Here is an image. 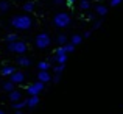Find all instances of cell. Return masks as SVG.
Returning <instances> with one entry per match:
<instances>
[{"label":"cell","mask_w":123,"mask_h":114,"mask_svg":"<svg viewBox=\"0 0 123 114\" xmlns=\"http://www.w3.org/2000/svg\"><path fill=\"white\" fill-rule=\"evenodd\" d=\"M67 52H66V48H64V45H59V47L55 50V56L51 58V61H56L58 64H66V61H67Z\"/></svg>","instance_id":"cell-6"},{"label":"cell","mask_w":123,"mask_h":114,"mask_svg":"<svg viewBox=\"0 0 123 114\" xmlns=\"http://www.w3.org/2000/svg\"><path fill=\"white\" fill-rule=\"evenodd\" d=\"M80 8L81 9H89L90 8V0H81V2H80Z\"/></svg>","instance_id":"cell-22"},{"label":"cell","mask_w":123,"mask_h":114,"mask_svg":"<svg viewBox=\"0 0 123 114\" xmlns=\"http://www.w3.org/2000/svg\"><path fill=\"white\" fill-rule=\"evenodd\" d=\"M51 81H53L55 84H58V83L61 81V74H55V77L51 78Z\"/></svg>","instance_id":"cell-25"},{"label":"cell","mask_w":123,"mask_h":114,"mask_svg":"<svg viewBox=\"0 0 123 114\" xmlns=\"http://www.w3.org/2000/svg\"><path fill=\"white\" fill-rule=\"evenodd\" d=\"M67 42H69V39H67L66 34H59V36H58V44L59 45H66Z\"/></svg>","instance_id":"cell-20"},{"label":"cell","mask_w":123,"mask_h":114,"mask_svg":"<svg viewBox=\"0 0 123 114\" xmlns=\"http://www.w3.org/2000/svg\"><path fill=\"white\" fill-rule=\"evenodd\" d=\"M16 72V69H14V66H3L2 67V77H11L12 74Z\"/></svg>","instance_id":"cell-12"},{"label":"cell","mask_w":123,"mask_h":114,"mask_svg":"<svg viewBox=\"0 0 123 114\" xmlns=\"http://www.w3.org/2000/svg\"><path fill=\"white\" fill-rule=\"evenodd\" d=\"M55 3H56V5H62L64 0H55Z\"/></svg>","instance_id":"cell-30"},{"label":"cell","mask_w":123,"mask_h":114,"mask_svg":"<svg viewBox=\"0 0 123 114\" xmlns=\"http://www.w3.org/2000/svg\"><path fill=\"white\" fill-rule=\"evenodd\" d=\"M90 2H100V0H90Z\"/></svg>","instance_id":"cell-34"},{"label":"cell","mask_w":123,"mask_h":114,"mask_svg":"<svg viewBox=\"0 0 123 114\" xmlns=\"http://www.w3.org/2000/svg\"><path fill=\"white\" fill-rule=\"evenodd\" d=\"M14 114H24V113H22V111H20V109H17V111H16Z\"/></svg>","instance_id":"cell-32"},{"label":"cell","mask_w":123,"mask_h":114,"mask_svg":"<svg viewBox=\"0 0 123 114\" xmlns=\"http://www.w3.org/2000/svg\"><path fill=\"white\" fill-rule=\"evenodd\" d=\"M37 80L42 81V83H48V81H51V75L48 70H39L37 72Z\"/></svg>","instance_id":"cell-9"},{"label":"cell","mask_w":123,"mask_h":114,"mask_svg":"<svg viewBox=\"0 0 123 114\" xmlns=\"http://www.w3.org/2000/svg\"><path fill=\"white\" fill-rule=\"evenodd\" d=\"M0 114H5V111H3V109H2V108H0Z\"/></svg>","instance_id":"cell-33"},{"label":"cell","mask_w":123,"mask_h":114,"mask_svg":"<svg viewBox=\"0 0 123 114\" xmlns=\"http://www.w3.org/2000/svg\"><path fill=\"white\" fill-rule=\"evenodd\" d=\"M11 25L16 30H30L33 27V19L30 14H17L11 19Z\"/></svg>","instance_id":"cell-1"},{"label":"cell","mask_w":123,"mask_h":114,"mask_svg":"<svg viewBox=\"0 0 123 114\" xmlns=\"http://www.w3.org/2000/svg\"><path fill=\"white\" fill-rule=\"evenodd\" d=\"M37 69H39V70H48V69H51L50 61H39V63H37Z\"/></svg>","instance_id":"cell-16"},{"label":"cell","mask_w":123,"mask_h":114,"mask_svg":"<svg viewBox=\"0 0 123 114\" xmlns=\"http://www.w3.org/2000/svg\"><path fill=\"white\" fill-rule=\"evenodd\" d=\"M122 3V0H111V6H118Z\"/></svg>","instance_id":"cell-27"},{"label":"cell","mask_w":123,"mask_h":114,"mask_svg":"<svg viewBox=\"0 0 123 114\" xmlns=\"http://www.w3.org/2000/svg\"><path fill=\"white\" fill-rule=\"evenodd\" d=\"M92 36V31H86V33L83 34V38H90Z\"/></svg>","instance_id":"cell-28"},{"label":"cell","mask_w":123,"mask_h":114,"mask_svg":"<svg viewBox=\"0 0 123 114\" xmlns=\"http://www.w3.org/2000/svg\"><path fill=\"white\" fill-rule=\"evenodd\" d=\"M81 41H83L81 34H73V36L70 38V42H72L73 45H80V44H81Z\"/></svg>","instance_id":"cell-17"},{"label":"cell","mask_w":123,"mask_h":114,"mask_svg":"<svg viewBox=\"0 0 123 114\" xmlns=\"http://www.w3.org/2000/svg\"><path fill=\"white\" fill-rule=\"evenodd\" d=\"M70 22H72V17H70V14H67V13H58L53 17V24H55V27H58V28L69 27Z\"/></svg>","instance_id":"cell-2"},{"label":"cell","mask_w":123,"mask_h":114,"mask_svg":"<svg viewBox=\"0 0 123 114\" xmlns=\"http://www.w3.org/2000/svg\"><path fill=\"white\" fill-rule=\"evenodd\" d=\"M8 97H9V100H11L12 103L20 102V100H22V92H20V91H17V89H12L11 92H8Z\"/></svg>","instance_id":"cell-10"},{"label":"cell","mask_w":123,"mask_h":114,"mask_svg":"<svg viewBox=\"0 0 123 114\" xmlns=\"http://www.w3.org/2000/svg\"><path fill=\"white\" fill-rule=\"evenodd\" d=\"M101 25H103V20H101V19H100V20H97L95 24H93V28H100V27H101Z\"/></svg>","instance_id":"cell-26"},{"label":"cell","mask_w":123,"mask_h":114,"mask_svg":"<svg viewBox=\"0 0 123 114\" xmlns=\"http://www.w3.org/2000/svg\"><path fill=\"white\" fill-rule=\"evenodd\" d=\"M75 2H76V0H67V3H69V5H73Z\"/></svg>","instance_id":"cell-31"},{"label":"cell","mask_w":123,"mask_h":114,"mask_svg":"<svg viewBox=\"0 0 123 114\" xmlns=\"http://www.w3.org/2000/svg\"><path fill=\"white\" fill-rule=\"evenodd\" d=\"M28 45L25 41H14V42H8V50L11 52V53H16V55H25V52H27Z\"/></svg>","instance_id":"cell-4"},{"label":"cell","mask_w":123,"mask_h":114,"mask_svg":"<svg viewBox=\"0 0 123 114\" xmlns=\"http://www.w3.org/2000/svg\"><path fill=\"white\" fill-rule=\"evenodd\" d=\"M87 19H89V20H93V19H95V16H93V14H87Z\"/></svg>","instance_id":"cell-29"},{"label":"cell","mask_w":123,"mask_h":114,"mask_svg":"<svg viewBox=\"0 0 123 114\" xmlns=\"http://www.w3.org/2000/svg\"><path fill=\"white\" fill-rule=\"evenodd\" d=\"M25 106H27V100H20V102L12 103V108L14 109H22V108H25Z\"/></svg>","instance_id":"cell-18"},{"label":"cell","mask_w":123,"mask_h":114,"mask_svg":"<svg viewBox=\"0 0 123 114\" xmlns=\"http://www.w3.org/2000/svg\"><path fill=\"white\" fill-rule=\"evenodd\" d=\"M44 87H45V83L37 80V81H34V83L27 86V94L28 95H39L42 91H44Z\"/></svg>","instance_id":"cell-5"},{"label":"cell","mask_w":123,"mask_h":114,"mask_svg":"<svg viewBox=\"0 0 123 114\" xmlns=\"http://www.w3.org/2000/svg\"><path fill=\"white\" fill-rule=\"evenodd\" d=\"M22 8H24V11L27 13V14H30V13L34 11V2H31V0H27V2L22 5Z\"/></svg>","instance_id":"cell-13"},{"label":"cell","mask_w":123,"mask_h":114,"mask_svg":"<svg viewBox=\"0 0 123 114\" xmlns=\"http://www.w3.org/2000/svg\"><path fill=\"white\" fill-rule=\"evenodd\" d=\"M3 89H5L6 92H11V91L14 89V83H12L11 80H9V81H6V83L3 84Z\"/></svg>","instance_id":"cell-19"},{"label":"cell","mask_w":123,"mask_h":114,"mask_svg":"<svg viewBox=\"0 0 123 114\" xmlns=\"http://www.w3.org/2000/svg\"><path fill=\"white\" fill-rule=\"evenodd\" d=\"M6 42H14V41H17V34L16 33H9V34H6Z\"/></svg>","instance_id":"cell-23"},{"label":"cell","mask_w":123,"mask_h":114,"mask_svg":"<svg viewBox=\"0 0 123 114\" xmlns=\"http://www.w3.org/2000/svg\"><path fill=\"white\" fill-rule=\"evenodd\" d=\"M11 8V3L8 0H0V13H6Z\"/></svg>","instance_id":"cell-15"},{"label":"cell","mask_w":123,"mask_h":114,"mask_svg":"<svg viewBox=\"0 0 123 114\" xmlns=\"http://www.w3.org/2000/svg\"><path fill=\"white\" fill-rule=\"evenodd\" d=\"M25 100H27V106L28 108H36V106L39 105V102H41L39 95H28Z\"/></svg>","instance_id":"cell-8"},{"label":"cell","mask_w":123,"mask_h":114,"mask_svg":"<svg viewBox=\"0 0 123 114\" xmlns=\"http://www.w3.org/2000/svg\"><path fill=\"white\" fill-rule=\"evenodd\" d=\"M95 11H97V14L98 16H106L108 14V6H105V5H101V3H100V5H97L95 6Z\"/></svg>","instance_id":"cell-14"},{"label":"cell","mask_w":123,"mask_h":114,"mask_svg":"<svg viewBox=\"0 0 123 114\" xmlns=\"http://www.w3.org/2000/svg\"><path fill=\"white\" fill-rule=\"evenodd\" d=\"M9 80H11L14 84H22L25 81V74L22 72V70H16V72L9 77Z\"/></svg>","instance_id":"cell-7"},{"label":"cell","mask_w":123,"mask_h":114,"mask_svg":"<svg viewBox=\"0 0 123 114\" xmlns=\"http://www.w3.org/2000/svg\"><path fill=\"white\" fill-rule=\"evenodd\" d=\"M75 47H76V45H73L72 42H67V44L64 45V48H66V52H67V53H72V52L75 50Z\"/></svg>","instance_id":"cell-24"},{"label":"cell","mask_w":123,"mask_h":114,"mask_svg":"<svg viewBox=\"0 0 123 114\" xmlns=\"http://www.w3.org/2000/svg\"><path fill=\"white\" fill-rule=\"evenodd\" d=\"M51 69L55 70V74H62V72H64V69H66V64H58V66L51 67Z\"/></svg>","instance_id":"cell-21"},{"label":"cell","mask_w":123,"mask_h":114,"mask_svg":"<svg viewBox=\"0 0 123 114\" xmlns=\"http://www.w3.org/2000/svg\"><path fill=\"white\" fill-rule=\"evenodd\" d=\"M51 44V38L48 33H45V31H42V33H39L36 38H34V45H36L39 50H44V48L50 47Z\"/></svg>","instance_id":"cell-3"},{"label":"cell","mask_w":123,"mask_h":114,"mask_svg":"<svg viewBox=\"0 0 123 114\" xmlns=\"http://www.w3.org/2000/svg\"><path fill=\"white\" fill-rule=\"evenodd\" d=\"M16 63H17L20 67H28V66L31 64V60H30L28 56H24V55H20V56H17Z\"/></svg>","instance_id":"cell-11"}]
</instances>
